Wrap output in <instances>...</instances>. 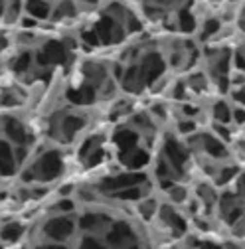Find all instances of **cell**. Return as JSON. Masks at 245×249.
<instances>
[{
	"mask_svg": "<svg viewBox=\"0 0 245 249\" xmlns=\"http://www.w3.org/2000/svg\"><path fill=\"white\" fill-rule=\"evenodd\" d=\"M196 4V0H137V8L142 14V18L150 24H160L166 26L172 34L174 30V16L184 6Z\"/></svg>",
	"mask_w": 245,
	"mask_h": 249,
	"instance_id": "obj_1",
	"label": "cell"
},
{
	"mask_svg": "<svg viewBox=\"0 0 245 249\" xmlns=\"http://www.w3.org/2000/svg\"><path fill=\"white\" fill-rule=\"evenodd\" d=\"M196 139L200 141L202 150L208 154L210 159L222 160V159H228L229 157V150H228L226 141L220 139L216 133H200V135H196Z\"/></svg>",
	"mask_w": 245,
	"mask_h": 249,
	"instance_id": "obj_5",
	"label": "cell"
},
{
	"mask_svg": "<svg viewBox=\"0 0 245 249\" xmlns=\"http://www.w3.org/2000/svg\"><path fill=\"white\" fill-rule=\"evenodd\" d=\"M200 249H226L224 245H218V243H211V241H204L200 245Z\"/></svg>",
	"mask_w": 245,
	"mask_h": 249,
	"instance_id": "obj_35",
	"label": "cell"
},
{
	"mask_svg": "<svg viewBox=\"0 0 245 249\" xmlns=\"http://www.w3.org/2000/svg\"><path fill=\"white\" fill-rule=\"evenodd\" d=\"M139 139H140V133L137 129H119L113 137V142L117 144L119 152H121V159L127 157L129 152H133L135 148H139Z\"/></svg>",
	"mask_w": 245,
	"mask_h": 249,
	"instance_id": "obj_10",
	"label": "cell"
},
{
	"mask_svg": "<svg viewBox=\"0 0 245 249\" xmlns=\"http://www.w3.org/2000/svg\"><path fill=\"white\" fill-rule=\"evenodd\" d=\"M16 157H14V148L10 146L8 141H0V174L10 176L16 170Z\"/></svg>",
	"mask_w": 245,
	"mask_h": 249,
	"instance_id": "obj_14",
	"label": "cell"
},
{
	"mask_svg": "<svg viewBox=\"0 0 245 249\" xmlns=\"http://www.w3.org/2000/svg\"><path fill=\"white\" fill-rule=\"evenodd\" d=\"M176 129H178V133H180V135H196L198 124H196V121H194V119L184 117V119H180V121H178Z\"/></svg>",
	"mask_w": 245,
	"mask_h": 249,
	"instance_id": "obj_23",
	"label": "cell"
},
{
	"mask_svg": "<svg viewBox=\"0 0 245 249\" xmlns=\"http://www.w3.org/2000/svg\"><path fill=\"white\" fill-rule=\"evenodd\" d=\"M81 249H107V247H105V245H101V243H99V241H95V239H91V237H87V239L83 241Z\"/></svg>",
	"mask_w": 245,
	"mask_h": 249,
	"instance_id": "obj_32",
	"label": "cell"
},
{
	"mask_svg": "<svg viewBox=\"0 0 245 249\" xmlns=\"http://www.w3.org/2000/svg\"><path fill=\"white\" fill-rule=\"evenodd\" d=\"M150 115H152V117H157V119H160V121L168 119V111H166V107H164L162 103L152 105V107H150Z\"/></svg>",
	"mask_w": 245,
	"mask_h": 249,
	"instance_id": "obj_29",
	"label": "cell"
},
{
	"mask_svg": "<svg viewBox=\"0 0 245 249\" xmlns=\"http://www.w3.org/2000/svg\"><path fill=\"white\" fill-rule=\"evenodd\" d=\"M97 215L95 213H85L83 217H81V222H79V226H81V230H91V228H95L97 226Z\"/></svg>",
	"mask_w": 245,
	"mask_h": 249,
	"instance_id": "obj_28",
	"label": "cell"
},
{
	"mask_svg": "<svg viewBox=\"0 0 245 249\" xmlns=\"http://www.w3.org/2000/svg\"><path fill=\"white\" fill-rule=\"evenodd\" d=\"M73 230H75V224L70 220V217H64V215L52 217V220H48L44 226V233L53 241H66L73 233Z\"/></svg>",
	"mask_w": 245,
	"mask_h": 249,
	"instance_id": "obj_6",
	"label": "cell"
},
{
	"mask_svg": "<svg viewBox=\"0 0 245 249\" xmlns=\"http://www.w3.org/2000/svg\"><path fill=\"white\" fill-rule=\"evenodd\" d=\"M144 174L142 172H129V174H121L115 178H105L101 182V190H125V188H133L139 186L140 182H144Z\"/></svg>",
	"mask_w": 245,
	"mask_h": 249,
	"instance_id": "obj_8",
	"label": "cell"
},
{
	"mask_svg": "<svg viewBox=\"0 0 245 249\" xmlns=\"http://www.w3.org/2000/svg\"><path fill=\"white\" fill-rule=\"evenodd\" d=\"M101 142H103V137H101V135H93V137H89V139H87V141L81 144L79 157H81V159H87V157H89V154L93 152V150H97L99 146H103Z\"/></svg>",
	"mask_w": 245,
	"mask_h": 249,
	"instance_id": "obj_21",
	"label": "cell"
},
{
	"mask_svg": "<svg viewBox=\"0 0 245 249\" xmlns=\"http://www.w3.org/2000/svg\"><path fill=\"white\" fill-rule=\"evenodd\" d=\"M34 172L36 178L50 182L53 178H57L61 172H64V159H61L59 150H48L38 159V162L34 164Z\"/></svg>",
	"mask_w": 245,
	"mask_h": 249,
	"instance_id": "obj_3",
	"label": "cell"
},
{
	"mask_svg": "<svg viewBox=\"0 0 245 249\" xmlns=\"http://www.w3.org/2000/svg\"><path fill=\"white\" fill-rule=\"evenodd\" d=\"M24 2H26V0H8L2 22L4 24H16V22H20L22 20V14H26L24 12Z\"/></svg>",
	"mask_w": 245,
	"mask_h": 249,
	"instance_id": "obj_17",
	"label": "cell"
},
{
	"mask_svg": "<svg viewBox=\"0 0 245 249\" xmlns=\"http://www.w3.org/2000/svg\"><path fill=\"white\" fill-rule=\"evenodd\" d=\"M55 0H26L24 2V12L26 16H32L38 22H46L52 18Z\"/></svg>",
	"mask_w": 245,
	"mask_h": 249,
	"instance_id": "obj_12",
	"label": "cell"
},
{
	"mask_svg": "<svg viewBox=\"0 0 245 249\" xmlns=\"http://www.w3.org/2000/svg\"><path fill=\"white\" fill-rule=\"evenodd\" d=\"M160 217H162V222L168 226V228H172V230H176L178 233H184L188 230V224H186V220L180 215V213H176L170 206H162L160 208Z\"/></svg>",
	"mask_w": 245,
	"mask_h": 249,
	"instance_id": "obj_16",
	"label": "cell"
},
{
	"mask_svg": "<svg viewBox=\"0 0 245 249\" xmlns=\"http://www.w3.org/2000/svg\"><path fill=\"white\" fill-rule=\"evenodd\" d=\"M81 8H87V10H95V8H101L107 0H77Z\"/></svg>",
	"mask_w": 245,
	"mask_h": 249,
	"instance_id": "obj_30",
	"label": "cell"
},
{
	"mask_svg": "<svg viewBox=\"0 0 245 249\" xmlns=\"http://www.w3.org/2000/svg\"><path fill=\"white\" fill-rule=\"evenodd\" d=\"M70 44L64 40H48L34 55L36 64L40 68H53V66H64L70 59Z\"/></svg>",
	"mask_w": 245,
	"mask_h": 249,
	"instance_id": "obj_2",
	"label": "cell"
},
{
	"mask_svg": "<svg viewBox=\"0 0 245 249\" xmlns=\"http://www.w3.org/2000/svg\"><path fill=\"white\" fill-rule=\"evenodd\" d=\"M87 124V119L83 115H77V113H68L61 117L59 121V133H61V139L66 141H71L79 131L85 129Z\"/></svg>",
	"mask_w": 245,
	"mask_h": 249,
	"instance_id": "obj_11",
	"label": "cell"
},
{
	"mask_svg": "<svg viewBox=\"0 0 245 249\" xmlns=\"http://www.w3.org/2000/svg\"><path fill=\"white\" fill-rule=\"evenodd\" d=\"M155 212H157V202L155 200H142L139 204V213L142 217H146V220H150V217L155 215Z\"/></svg>",
	"mask_w": 245,
	"mask_h": 249,
	"instance_id": "obj_26",
	"label": "cell"
},
{
	"mask_svg": "<svg viewBox=\"0 0 245 249\" xmlns=\"http://www.w3.org/2000/svg\"><path fill=\"white\" fill-rule=\"evenodd\" d=\"M81 12V6L77 0H55L53 2V10H52V22L59 24V22H68L77 18Z\"/></svg>",
	"mask_w": 245,
	"mask_h": 249,
	"instance_id": "obj_9",
	"label": "cell"
},
{
	"mask_svg": "<svg viewBox=\"0 0 245 249\" xmlns=\"http://www.w3.org/2000/svg\"><path fill=\"white\" fill-rule=\"evenodd\" d=\"M0 105L14 107V105H18V97L14 95V93H2V97H0Z\"/></svg>",
	"mask_w": 245,
	"mask_h": 249,
	"instance_id": "obj_31",
	"label": "cell"
},
{
	"mask_svg": "<svg viewBox=\"0 0 245 249\" xmlns=\"http://www.w3.org/2000/svg\"><path fill=\"white\" fill-rule=\"evenodd\" d=\"M32 61H34V53L30 52V50L18 53V55L14 57V61H12V71L18 73V75L26 73L30 68H32Z\"/></svg>",
	"mask_w": 245,
	"mask_h": 249,
	"instance_id": "obj_18",
	"label": "cell"
},
{
	"mask_svg": "<svg viewBox=\"0 0 245 249\" xmlns=\"http://www.w3.org/2000/svg\"><path fill=\"white\" fill-rule=\"evenodd\" d=\"M198 198H200L204 204H208V206L220 202V198L216 196L213 188H211V186H206V184H200V186H198Z\"/></svg>",
	"mask_w": 245,
	"mask_h": 249,
	"instance_id": "obj_22",
	"label": "cell"
},
{
	"mask_svg": "<svg viewBox=\"0 0 245 249\" xmlns=\"http://www.w3.org/2000/svg\"><path fill=\"white\" fill-rule=\"evenodd\" d=\"M2 131L6 133V139L10 142H14L16 146H26L30 141H32V135L28 133V129L24 127V124L18 119H14V117H4Z\"/></svg>",
	"mask_w": 245,
	"mask_h": 249,
	"instance_id": "obj_7",
	"label": "cell"
},
{
	"mask_svg": "<svg viewBox=\"0 0 245 249\" xmlns=\"http://www.w3.org/2000/svg\"><path fill=\"white\" fill-rule=\"evenodd\" d=\"M113 198H119V200H139V198H142V190H139L137 186H133V188H125V190L115 192Z\"/></svg>",
	"mask_w": 245,
	"mask_h": 249,
	"instance_id": "obj_25",
	"label": "cell"
},
{
	"mask_svg": "<svg viewBox=\"0 0 245 249\" xmlns=\"http://www.w3.org/2000/svg\"><path fill=\"white\" fill-rule=\"evenodd\" d=\"M103 157H105V148H103V146H99L97 150H93V152H91L89 157L85 159V162H87V166H97V164H101Z\"/></svg>",
	"mask_w": 245,
	"mask_h": 249,
	"instance_id": "obj_27",
	"label": "cell"
},
{
	"mask_svg": "<svg viewBox=\"0 0 245 249\" xmlns=\"http://www.w3.org/2000/svg\"><path fill=\"white\" fill-rule=\"evenodd\" d=\"M6 4H8V0H0V20L4 18V12H6Z\"/></svg>",
	"mask_w": 245,
	"mask_h": 249,
	"instance_id": "obj_36",
	"label": "cell"
},
{
	"mask_svg": "<svg viewBox=\"0 0 245 249\" xmlns=\"http://www.w3.org/2000/svg\"><path fill=\"white\" fill-rule=\"evenodd\" d=\"M133 239H135L133 230H131V226H127V224H115V226L111 228V231L107 233V241H109V245H113V247L122 245V243H127V241H133Z\"/></svg>",
	"mask_w": 245,
	"mask_h": 249,
	"instance_id": "obj_15",
	"label": "cell"
},
{
	"mask_svg": "<svg viewBox=\"0 0 245 249\" xmlns=\"http://www.w3.org/2000/svg\"><path fill=\"white\" fill-rule=\"evenodd\" d=\"M57 210H61V212H70V210H73V202H70V200H61L59 204H57Z\"/></svg>",
	"mask_w": 245,
	"mask_h": 249,
	"instance_id": "obj_33",
	"label": "cell"
},
{
	"mask_svg": "<svg viewBox=\"0 0 245 249\" xmlns=\"http://www.w3.org/2000/svg\"><path fill=\"white\" fill-rule=\"evenodd\" d=\"M208 6H213V8H224L228 4V0H206Z\"/></svg>",
	"mask_w": 245,
	"mask_h": 249,
	"instance_id": "obj_34",
	"label": "cell"
},
{
	"mask_svg": "<svg viewBox=\"0 0 245 249\" xmlns=\"http://www.w3.org/2000/svg\"><path fill=\"white\" fill-rule=\"evenodd\" d=\"M22 233H24V228L20 224H8V226H4L2 230H0V237H2L4 241H8V243L18 241L22 237Z\"/></svg>",
	"mask_w": 245,
	"mask_h": 249,
	"instance_id": "obj_19",
	"label": "cell"
},
{
	"mask_svg": "<svg viewBox=\"0 0 245 249\" xmlns=\"http://www.w3.org/2000/svg\"><path fill=\"white\" fill-rule=\"evenodd\" d=\"M164 157L172 164L174 172L176 174H182L184 170H186V164L190 160V150L184 146V144H180L178 139H174L172 135H168L164 139Z\"/></svg>",
	"mask_w": 245,
	"mask_h": 249,
	"instance_id": "obj_4",
	"label": "cell"
},
{
	"mask_svg": "<svg viewBox=\"0 0 245 249\" xmlns=\"http://www.w3.org/2000/svg\"><path fill=\"white\" fill-rule=\"evenodd\" d=\"M164 188H168V194H170V200L172 202H186V198H188V192H186V188L184 186H180V184H176L174 180L172 182H164Z\"/></svg>",
	"mask_w": 245,
	"mask_h": 249,
	"instance_id": "obj_20",
	"label": "cell"
},
{
	"mask_svg": "<svg viewBox=\"0 0 245 249\" xmlns=\"http://www.w3.org/2000/svg\"><path fill=\"white\" fill-rule=\"evenodd\" d=\"M211 119L213 123H222V124H233V101L220 97L211 103Z\"/></svg>",
	"mask_w": 245,
	"mask_h": 249,
	"instance_id": "obj_13",
	"label": "cell"
},
{
	"mask_svg": "<svg viewBox=\"0 0 245 249\" xmlns=\"http://www.w3.org/2000/svg\"><path fill=\"white\" fill-rule=\"evenodd\" d=\"M239 46L243 48V52H245V36H241V42H239Z\"/></svg>",
	"mask_w": 245,
	"mask_h": 249,
	"instance_id": "obj_37",
	"label": "cell"
},
{
	"mask_svg": "<svg viewBox=\"0 0 245 249\" xmlns=\"http://www.w3.org/2000/svg\"><path fill=\"white\" fill-rule=\"evenodd\" d=\"M228 95H229V99H231L235 105L245 107V81L239 83V85H235V87H231Z\"/></svg>",
	"mask_w": 245,
	"mask_h": 249,
	"instance_id": "obj_24",
	"label": "cell"
}]
</instances>
